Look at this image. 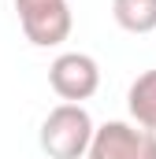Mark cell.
<instances>
[{
  "instance_id": "277c9868",
  "label": "cell",
  "mask_w": 156,
  "mask_h": 159,
  "mask_svg": "<svg viewBox=\"0 0 156 159\" xmlns=\"http://www.w3.org/2000/svg\"><path fill=\"white\" fill-rule=\"evenodd\" d=\"M48 85L63 104H82L100 89V67L85 52H63L48 67Z\"/></svg>"
},
{
  "instance_id": "8992f818",
  "label": "cell",
  "mask_w": 156,
  "mask_h": 159,
  "mask_svg": "<svg viewBox=\"0 0 156 159\" xmlns=\"http://www.w3.org/2000/svg\"><path fill=\"white\" fill-rule=\"evenodd\" d=\"M112 19L126 34H153L156 30V0H112Z\"/></svg>"
},
{
  "instance_id": "3957f363",
  "label": "cell",
  "mask_w": 156,
  "mask_h": 159,
  "mask_svg": "<svg viewBox=\"0 0 156 159\" xmlns=\"http://www.w3.org/2000/svg\"><path fill=\"white\" fill-rule=\"evenodd\" d=\"M82 159H156V133L130 122H104L93 129Z\"/></svg>"
},
{
  "instance_id": "5b68a950",
  "label": "cell",
  "mask_w": 156,
  "mask_h": 159,
  "mask_svg": "<svg viewBox=\"0 0 156 159\" xmlns=\"http://www.w3.org/2000/svg\"><path fill=\"white\" fill-rule=\"evenodd\" d=\"M126 107H130L134 126L156 133V70H145V74H138V78L130 81Z\"/></svg>"
},
{
  "instance_id": "6da1fadb",
  "label": "cell",
  "mask_w": 156,
  "mask_h": 159,
  "mask_svg": "<svg viewBox=\"0 0 156 159\" xmlns=\"http://www.w3.org/2000/svg\"><path fill=\"white\" fill-rule=\"evenodd\" d=\"M93 129L97 126L82 104H56L41 122V148L48 159H82Z\"/></svg>"
},
{
  "instance_id": "7a4b0ae2",
  "label": "cell",
  "mask_w": 156,
  "mask_h": 159,
  "mask_svg": "<svg viewBox=\"0 0 156 159\" xmlns=\"http://www.w3.org/2000/svg\"><path fill=\"white\" fill-rule=\"evenodd\" d=\"M15 11H19L26 41L37 48H52L71 37L75 19H71L67 0H15Z\"/></svg>"
}]
</instances>
